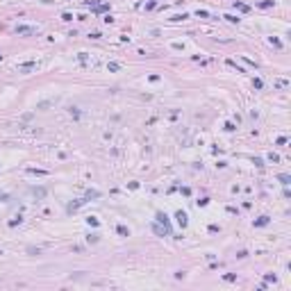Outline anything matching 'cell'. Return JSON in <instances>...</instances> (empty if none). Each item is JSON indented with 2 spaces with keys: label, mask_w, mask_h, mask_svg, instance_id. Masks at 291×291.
<instances>
[{
  "label": "cell",
  "mask_w": 291,
  "mask_h": 291,
  "mask_svg": "<svg viewBox=\"0 0 291 291\" xmlns=\"http://www.w3.org/2000/svg\"><path fill=\"white\" fill-rule=\"evenodd\" d=\"M62 21H73V16H71V14L66 11V14H62Z\"/></svg>",
  "instance_id": "d4e9b609"
},
{
  "label": "cell",
  "mask_w": 291,
  "mask_h": 291,
  "mask_svg": "<svg viewBox=\"0 0 291 291\" xmlns=\"http://www.w3.org/2000/svg\"><path fill=\"white\" fill-rule=\"evenodd\" d=\"M268 162L278 164V162H280V155H275V153H268Z\"/></svg>",
  "instance_id": "7c38bea8"
},
{
  "label": "cell",
  "mask_w": 291,
  "mask_h": 291,
  "mask_svg": "<svg viewBox=\"0 0 291 291\" xmlns=\"http://www.w3.org/2000/svg\"><path fill=\"white\" fill-rule=\"evenodd\" d=\"M223 18H225V21H230V23H239V18H237V16H232V14H225Z\"/></svg>",
  "instance_id": "4fadbf2b"
},
{
  "label": "cell",
  "mask_w": 291,
  "mask_h": 291,
  "mask_svg": "<svg viewBox=\"0 0 291 291\" xmlns=\"http://www.w3.org/2000/svg\"><path fill=\"white\" fill-rule=\"evenodd\" d=\"M87 239H89V241H91V243H96V241H98V234H89V237H87Z\"/></svg>",
  "instance_id": "484cf974"
},
{
  "label": "cell",
  "mask_w": 291,
  "mask_h": 291,
  "mask_svg": "<svg viewBox=\"0 0 291 291\" xmlns=\"http://www.w3.org/2000/svg\"><path fill=\"white\" fill-rule=\"evenodd\" d=\"M184 18H189V14H177V16H173V21H184Z\"/></svg>",
  "instance_id": "d6986e66"
},
{
  "label": "cell",
  "mask_w": 291,
  "mask_h": 291,
  "mask_svg": "<svg viewBox=\"0 0 291 291\" xmlns=\"http://www.w3.org/2000/svg\"><path fill=\"white\" fill-rule=\"evenodd\" d=\"M153 230H155V234H159V237H164V234H171L166 227H162V225H153Z\"/></svg>",
  "instance_id": "8992f818"
},
{
  "label": "cell",
  "mask_w": 291,
  "mask_h": 291,
  "mask_svg": "<svg viewBox=\"0 0 291 291\" xmlns=\"http://www.w3.org/2000/svg\"><path fill=\"white\" fill-rule=\"evenodd\" d=\"M225 130H227V132H232V130H237V128H234V123H225Z\"/></svg>",
  "instance_id": "4316f807"
},
{
  "label": "cell",
  "mask_w": 291,
  "mask_h": 291,
  "mask_svg": "<svg viewBox=\"0 0 291 291\" xmlns=\"http://www.w3.org/2000/svg\"><path fill=\"white\" fill-rule=\"evenodd\" d=\"M253 87H255V89H261V80H257V77H255V80H253Z\"/></svg>",
  "instance_id": "603a6c76"
},
{
  "label": "cell",
  "mask_w": 291,
  "mask_h": 291,
  "mask_svg": "<svg viewBox=\"0 0 291 291\" xmlns=\"http://www.w3.org/2000/svg\"><path fill=\"white\" fill-rule=\"evenodd\" d=\"M36 62H23V64H18L16 68H18V73H30V71H34L36 68Z\"/></svg>",
  "instance_id": "7a4b0ae2"
},
{
  "label": "cell",
  "mask_w": 291,
  "mask_h": 291,
  "mask_svg": "<svg viewBox=\"0 0 291 291\" xmlns=\"http://www.w3.org/2000/svg\"><path fill=\"white\" fill-rule=\"evenodd\" d=\"M223 278H225L227 282H234V280H237V275H234V273H225V275H223Z\"/></svg>",
  "instance_id": "ac0fdd59"
},
{
  "label": "cell",
  "mask_w": 291,
  "mask_h": 291,
  "mask_svg": "<svg viewBox=\"0 0 291 291\" xmlns=\"http://www.w3.org/2000/svg\"><path fill=\"white\" fill-rule=\"evenodd\" d=\"M175 218H177V225H180V227H187V223H189V218H187V214H184L182 209H180V212L175 214Z\"/></svg>",
  "instance_id": "3957f363"
},
{
  "label": "cell",
  "mask_w": 291,
  "mask_h": 291,
  "mask_svg": "<svg viewBox=\"0 0 291 291\" xmlns=\"http://www.w3.org/2000/svg\"><path fill=\"white\" fill-rule=\"evenodd\" d=\"M32 194L39 196V198H43V196H46V189H32Z\"/></svg>",
  "instance_id": "2e32d148"
},
{
  "label": "cell",
  "mask_w": 291,
  "mask_h": 291,
  "mask_svg": "<svg viewBox=\"0 0 291 291\" xmlns=\"http://www.w3.org/2000/svg\"><path fill=\"white\" fill-rule=\"evenodd\" d=\"M196 16H200V18H209V14H207V11H200V9L196 11Z\"/></svg>",
  "instance_id": "7402d4cb"
},
{
  "label": "cell",
  "mask_w": 291,
  "mask_h": 291,
  "mask_svg": "<svg viewBox=\"0 0 291 291\" xmlns=\"http://www.w3.org/2000/svg\"><path fill=\"white\" fill-rule=\"evenodd\" d=\"M207 202H209V200H207V198H200V200H198V207H205V205H207Z\"/></svg>",
  "instance_id": "cb8c5ba5"
},
{
  "label": "cell",
  "mask_w": 291,
  "mask_h": 291,
  "mask_svg": "<svg viewBox=\"0 0 291 291\" xmlns=\"http://www.w3.org/2000/svg\"><path fill=\"white\" fill-rule=\"evenodd\" d=\"M275 87L278 89H284V87H289V82L287 80H275Z\"/></svg>",
  "instance_id": "8fae6325"
},
{
  "label": "cell",
  "mask_w": 291,
  "mask_h": 291,
  "mask_svg": "<svg viewBox=\"0 0 291 291\" xmlns=\"http://www.w3.org/2000/svg\"><path fill=\"white\" fill-rule=\"evenodd\" d=\"M107 68H109V71H112V73H114V71H118V68H121V66L116 64V62H109V64H107Z\"/></svg>",
  "instance_id": "5bb4252c"
},
{
  "label": "cell",
  "mask_w": 291,
  "mask_h": 291,
  "mask_svg": "<svg viewBox=\"0 0 291 291\" xmlns=\"http://www.w3.org/2000/svg\"><path fill=\"white\" fill-rule=\"evenodd\" d=\"M257 7H261V9H268V7H273V0H259Z\"/></svg>",
  "instance_id": "52a82bcc"
},
{
  "label": "cell",
  "mask_w": 291,
  "mask_h": 291,
  "mask_svg": "<svg viewBox=\"0 0 291 291\" xmlns=\"http://www.w3.org/2000/svg\"><path fill=\"white\" fill-rule=\"evenodd\" d=\"M116 232H118L121 237H130V230H128L125 225H118V227H116Z\"/></svg>",
  "instance_id": "9c48e42d"
},
{
  "label": "cell",
  "mask_w": 291,
  "mask_h": 291,
  "mask_svg": "<svg viewBox=\"0 0 291 291\" xmlns=\"http://www.w3.org/2000/svg\"><path fill=\"white\" fill-rule=\"evenodd\" d=\"M28 173H32V175H48V171H43V168H28Z\"/></svg>",
  "instance_id": "ba28073f"
},
{
  "label": "cell",
  "mask_w": 291,
  "mask_h": 291,
  "mask_svg": "<svg viewBox=\"0 0 291 291\" xmlns=\"http://www.w3.org/2000/svg\"><path fill=\"white\" fill-rule=\"evenodd\" d=\"M280 182H282V184L287 187V184H289V182H291V177H289V175H280Z\"/></svg>",
  "instance_id": "e0dca14e"
},
{
  "label": "cell",
  "mask_w": 291,
  "mask_h": 291,
  "mask_svg": "<svg viewBox=\"0 0 291 291\" xmlns=\"http://www.w3.org/2000/svg\"><path fill=\"white\" fill-rule=\"evenodd\" d=\"M16 34L18 36H36L39 28H34V25H16Z\"/></svg>",
  "instance_id": "6da1fadb"
},
{
  "label": "cell",
  "mask_w": 291,
  "mask_h": 291,
  "mask_svg": "<svg viewBox=\"0 0 291 291\" xmlns=\"http://www.w3.org/2000/svg\"><path fill=\"white\" fill-rule=\"evenodd\" d=\"M271 43H273L275 48H282V43H280V39H275V36H271Z\"/></svg>",
  "instance_id": "ffe728a7"
},
{
  "label": "cell",
  "mask_w": 291,
  "mask_h": 291,
  "mask_svg": "<svg viewBox=\"0 0 291 291\" xmlns=\"http://www.w3.org/2000/svg\"><path fill=\"white\" fill-rule=\"evenodd\" d=\"M87 223H89L91 227H98V218H93V216H89V218H87Z\"/></svg>",
  "instance_id": "9a60e30c"
},
{
  "label": "cell",
  "mask_w": 291,
  "mask_h": 291,
  "mask_svg": "<svg viewBox=\"0 0 291 291\" xmlns=\"http://www.w3.org/2000/svg\"><path fill=\"white\" fill-rule=\"evenodd\" d=\"M18 223H21V216H16V218H11V221H9V225H11V227H16Z\"/></svg>",
  "instance_id": "44dd1931"
},
{
  "label": "cell",
  "mask_w": 291,
  "mask_h": 291,
  "mask_svg": "<svg viewBox=\"0 0 291 291\" xmlns=\"http://www.w3.org/2000/svg\"><path fill=\"white\" fill-rule=\"evenodd\" d=\"M234 7H237L239 11H250V7H248V5H243V2H237V0H234Z\"/></svg>",
  "instance_id": "30bf717a"
},
{
  "label": "cell",
  "mask_w": 291,
  "mask_h": 291,
  "mask_svg": "<svg viewBox=\"0 0 291 291\" xmlns=\"http://www.w3.org/2000/svg\"><path fill=\"white\" fill-rule=\"evenodd\" d=\"M268 221H271L268 216H259L257 221H255V227H264V225H268Z\"/></svg>",
  "instance_id": "5b68a950"
},
{
  "label": "cell",
  "mask_w": 291,
  "mask_h": 291,
  "mask_svg": "<svg viewBox=\"0 0 291 291\" xmlns=\"http://www.w3.org/2000/svg\"><path fill=\"white\" fill-rule=\"evenodd\" d=\"M0 59H2V55H0Z\"/></svg>",
  "instance_id": "83f0119b"
},
{
  "label": "cell",
  "mask_w": 291,
  "mask_h": 291,
  "mask_svg": "<svg viewBox=\"0 0 291 291\" xmlns=\"http://www.w3.org/2000/svg\"><path fill=\"white\" fill-rule=\"evenodd\" d=\"M157 221H159V223H162V225L166 227L168 232H171V223H168V216H166L164 212H157Z\"/></svg>",
  "instance_id": "277c9868"
}]
</instances>
